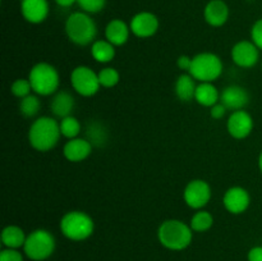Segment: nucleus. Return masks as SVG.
<instances>
[{
	"mask_svg": "<svg viewBox=\"0 0 262 261\" xmlns=\"http://www.w3.org/2000/svg\"><path fill=\"white\" fill-rule=\"evenodd\" d=\"M27 235L25 234L23 229L18 225H8L2 232V242L7 248L23 247Z\"/></svg>",
	"mask_w": 262,
	"mask_h": 261,
	"instance_id": "nucleus-22",
	"label": "nucleus"
},
{
	"mask_svg": "<svg viewBox=\"0 0 262 261\" xmlns=\"http://www.w3.org/2000/svg\"><path fill=\"white\" fill-rule=\"evenodd\" d=\"M204 18L211 27H222L229 19V7L223 0H210L204 9Z\"/></svg>",
	"mask_w": 262,
	"mask_h": 261,
	"instance_id": "nucleus-17",
	"label": "nucleus"
},
{
	"mask_svg": "<svg viewBox=\"0 0 262 261\" xmlns=\"http://www.w3.org/2000/svg\"><path fill=\"white\" fill-rule=\"evenodd\" d=\"M248 261H262V247L261 246L251 248L250 252H248Z\"/></svg>",
	"mask_w": 262,
	"mask_h": 261,
	"instance_id": "nucleus-35",
	"label": "nucleus"
},
{
	"mask_svg": "<svg viewBox=\"0 0 262 261\" xmlns=\"http://www.w3.org/2000/svg\"><path fill=\"white\" fill-rule=\"evenodd\" d=\"M19 2H20V3H22V2H23V0H19Z\"/></svg>",
	"mask_w": 262,
	"mask_h": 261,
	"instance_id": "nucleus-38",
	"label": "nucleus"
},
{
	"mask_svg": "<svg viewBox=\"0 0 262 261\" xmlns=\"http://www.w3.org/2000/svg\"><path fill=\"white\" fill-rule=\"evenodd\" d=\"M158 17L151 12H140L130 19V32L140 38H148L155 35L159 30Z\"/></svg>",
	"mask_w": 262,
	"mask_h": 261,
	"instance_id": "nucleus-11",
	"label": "nucleus"
},
{
	"mask_svg": "<svg viewBox=\"0 0 262 261\" xmlns=\"http://www.w3.org/2000/svg\"><path fill=\"white\" fill-rule=\"evenodd\" d=\"M183 199L191 209L201 210L211 199V187L204 179H193L184 188Z\"/></svg>",
	"mask_w": 262,
	"mask_h": 261,
	"instance_id": "nucleus-9",
	"label": "nucleus"
},
{
	"mask_svg": "<svg viewBox=\"0 0 262 261\" xmlns=\"http://www.w3.org/2000/svg\"><path fill=\"white\" fill-rule=\"evenodd\" d=\"M192 237H193V230L191 225L178 219L165 220L161 223L158 229L159 241L168 250H184L191 245Z\"/></svg>",
	"mask_w": 262,
	"mask_h": 261,
	"instance_id": "nucleus-2",
	"label": "nucleus"
},
{
	"mask_svg": "<svg viewBox=\"0 0 262 261\" xmlns=\"http://www.w3.org/2000/svg\"><path fill=\"white\" fill-rule=\"evenodd\" d=\"M232 60L241 68H252L260 59V49L252 41L243 40L232 48Z\"/></svg>",
	"mask_w": 262,
	"mask_h": 261,
	"instance_id": "nucleus-10",
	"label": "nucleus"
},
{
	"mask_svg": "<svg viewBox=\"0 0 262 261\" xmlns=\"http://www.w3.org/2000/svg\"><path fill=\"white\" fill-rule=\"evenodd\" d=\"M66 33L69 41L76 45L87 46L96 41V22L89 13L74 12L67 18Z\"/></svg>",
	"mask_w": 262,
	"mask_h": 261,
	"instance_id": "nucleus-3",
	"label": "nucleus"
},
{
	"mask_svg": "<svg viewBox=\"0 0 262 261\" xmlns=\"http://www.w3.org/2000/svg\"><path fill=\"white\" fill-rule=\"evenodd\" d=\"M92 143L86 138H72L67 141L63 147L64 158L72 163H79L83 161L91 155L92 153Z\"/></svg>",
	"mask_w": 262,
	"mask_h": 261,
	"instance_id": "nucleus-16",
	"label": "nucleus"
},
{
	"mask_svg": "<svg viewBox=\"0 0 262 261\" xmlns=\"http://www.w3.org/2000/svg\"><path fill=\"white\" fill-rule=\"evenodd\" d=\"M194 100L202 106L211 107L220 101V92L212 82H200L197 84Z\"/></svg>",
	"mask_w": 262,
	"mask_h": 261,
	"instance_id": "nucleus-20",
	"label": "nucleus"
},
{
	"mask_svg": "<svg viewBox=\"0 0 262 261\" xmlns=\"http://www.w3.org/2000/svg\"><path fill=\"white\" fill-rule=\"evenodd\" d=\"M251 38H252V42L262 50V18L253 23L251 28Z\"/></svg>",
	"mask_w": 262,
	"mask_h": 261,
	"instance_id": "nucleus-31",
	"label": "nucleus"
},
{
	"mask_svg": "<svg viewBox=\"0 0 262 261\" xmlns=\"http://www.w3.org/2000/svg\"><path fill=\"white\" fill-rule=\"evenodd\" d=\"M60 125L51 117H40L31 124L28 129V141L35 150L46 153L58 145L60 138Z\"/></svg>",
	"mask_w": 262,
	"mask_h": 261,
	"instance_id": "nucleus-1",
	"label": "nucleus"
},
{
	"mask_svg": "<svg viewBox=\"0 0 262 261\" xmlns=\"http://www.w3.org/2000/svg\"><path fill=\"white\" fill-rule=\"evenodd\" d=\"M59 125H60V132L61 136H64L68 140H72V138H77L78 135L81 133L82 125L79 123V120L77 119L73 115H69V117L63 118L59 122Z\"/></svg>",
	"mask_w": 262,
	"mask_h": 261,
	"instance_id": "nucleus-27",
	"label": "nucleus"
},
{
	"mask_svg": "<svg viewBox=\"0 0 262 261\" xmlns=\"http://www.w3.org/2000/svg\"><path fill=\"white\" fill-rule=\"evenodd\" d=\"M50 109L55 117L63 118L72 115V112L74 109V97L71 92L61 90L54 94L53 99L50 102Z\"/></svg>",
	"mask_w": 262,
	"mask_h": 261,
	"instance_id": "nucleus-19",
	"label": "nucleus"
},
{
	"mask_svg": "<svg viewBox=\"0 0 262 261\" xmlns=\"http://www.w3.org/2000/svg\"><path fill=\"white\" fill-rule=\"evenodd\" d=\"M71 83L74 91L84 97L96 95L101 87L97 73L87 66H78L72 71Z\"/></svg>",
	"mask_w": 262,
	"mask_h": 261,
	"instance_id": "nucleus-8",
	"label": "nucleus"
},
{
	"mask_svg": "<svg viewBox=\"0 0 262 261\" xmlns=\"http://www.w3.org/2000/svg\"><path fill=\"white\" fill-rule=\"evenodd\" d=\"M0 261H23V256L14 248H4L0 252Z\"/></svg>",
	"mask_w": 262,
	"mask_h": 261,
	"instance_id": "nucleus-32",
	"label": "nucleus"
},
{
	"mask_svg": "<svg viewBox=\"0 0 262 261\" xmlns=\"http://www.w3.org/2000/svg\"><path fill=\"white\" fill-rule=\"evenodd\" d=\"M91 55L97 63H110L115 56V46L107 40H96L91 45Z\"/></svg>",
	"mask_w": 262,
	"mask_h": 261,
	"instance_id": "nucleus-23",
	"label": "nucleus"
},
{
	"mask_svg": "<svg viewBox=\"0 0 262 261\" xmlns=\"http://www.w3.org/2000/svg\"><path fill=\"white\" fill-rule=\"evenodd\" d=\"M50 7L48 0H23L20 3V13L27 22L38 25L48 18Z\"/></svg>",
	"mask_w": 262,
	"mask_h": 261,
	"instance_id": "nucleus-15",
	"label": "nucleus"
},
{
	"mask_svg": "<svg viewBox=\"0 0 262 261\" xmlns=\"http://www.w3.org/2000/svg\"><path fill=\"white\" fill-rule=\"evenodd\" d=\"M10 91L18 99H23V97L31 95V91H32V86H31V82L28 78H18L15 79L12 83V87H10Z\"/></svg>",
	"mask_w": 262,
	"mask_h": 261,
	"instance_id": "nucleus-29",
	"label": "nucleus"
},
{
	"mask_svg": "<svg viewBox=\"0 0 262 261\" xmlns=\"http://www.w3.org/2000/svg\"><path fill=\"white\" fill-rule=\"evenodd\" d=\"M60 230L68 240L84 241L94 233L95 223L87 212L74 210L63 215L60 220Z\"/></svg>",
	"mask_w": 262,
	"mask_h": 261,
	"instance_id": "nucleus-5",
	"label": "nucleus"
},
{
	"mask_svg": "<svg viewBox=\"0 0 262 261\" xmlns=\"http://www.w3.org/2000/svg\"><path fill=\"white\" fill-rule=\"evenodd\" d=\"M77 4L81 8L82 12L89 14H96L101 12L106 5V0H77Z\"/></svg>",
	"mask_w": 262,
	"mask_h": 261,
	"instance_id": "nucleus-30",
	"label": "nucleus"
},
{
	"mask_svg": "<svg viewBox=\"0 0 262 261\" xmlns=\"http://www.w3.org/2000/svg\"><path fill=\"white\" fill-rule=\"evenodd\" d=\"M41 107V101L37 95H28L19 101V113L25 118H33L38 114Z\"/></svg>",
	"mask_w": 262,
	"mask_h": 261,
	"instance_id": "nucleus-26",
	"label": "nucleus"
},
{
	"mask_svg": "<svg viewBox=\"0 0 262 261\" xmlns=\"http://www.w3.org/2000/svg\"><path fill=\"white\" fill-rule=\"evenodd\" d=\"M56 3V5L61 8H69L72 5H74L77 3V0H54Z\"/></svg>",
	"mask_w": 262,
	"mask_h": 261,
	"instance_id": "nucleus-36",
	"label": "nucleus"
},
{
	"mask_svg": "<svg viewBox=\"0 0 262 261\" xmlns=\"http://www.w3.org/2000/svg\"><path fill=\"white\" fill-rule=\"evenodd\" d=\"M129 25L122 19H112L105 27V40L112 42L114 46H122L129 38Z\"/></svg>",
	"mask_w": 262,
	"mask_h": 261,
	"instance_id": "nucleus-18",
	"label": "nucleus"
},
{
	"mask_svg": "<svg viewBox=\"0 0 262 261\" xmlns=\"http://www.w3.org/2000/svg\"><path fill=\"white\" fill-rule=\"evenodd\" d=\"M227 107L224 106V105L222 104V102H217V104H215L214 106L210 107V115H211L212 119H223L225 115V113H227Z\"/></svg>",
	"mask_w": 262,
	"mask_h": 261,
	"instance_id": "nucleus-33",
	"label": "nucleus"
},
{
	"mask_svg": "<svg viewBox=\"0 0 262 261\" xmlns=\"http://www.w3.org/2000/svg\"><path fill=\"white\" fill-rule=\"evenodd\" d=\"M258 168H260V170L262 173V151L260 153V156H258Z\"/></svg>",
	"mask_w": 262,
	"mask_h": 261,
	"instance_id": "nucleus-37",
	"label": "nucleus"
},
{
	"mask_svg": "<svg viewBox=\"0 0 262 261\" xmlns=\"http://www.w3.org/2000/svg\"><path fill=\"white\" fill-rule=\"evenodd\" d=\"M223 204H224L225 209H227L230 214H243V212L248 209V206H250L251 204L250 193H248L247 189L243 188V187H230V188L225 192L224 197H223Z\"/></svg>",
	"mask_w": 262,
	"mask_h": 261,
	"instance_id": "nucleus-13",
	"label": "nucleus"
},
{
	"mask_svg": "<svg viewBox=\"0 0 262 261\" xmlns=\"http://www.w3.org/2000/svg\"><path fill=\"white\" fill-rule=\"evenodd\" d=\"M196 79L191 76L189 73H183L178 77L176 82V94L181 101L189 102L194 99V94H196Z\"/></svg>",
	"mask_w": 262,
	"mask_h": 261,
	"instance_id": "nucleus-21",
	"label": "nucleus"
},
{
	"mask_svg": "<svg viewBox=\"0 0 262 261\" xmlns=\"http://www.w3.org/2000/svg\"><path fill=\"white\" fill-rule=\"evenodd\" d=\"M214 224V216L210 214L206 210H199L197 212H194L193 216L191 217V225L192 230L193 232H206Z\"/></svg>",
	"mask_w": 262,
	"mask_h": 261,
	"instance_id": "nucleus-25",
	"label": "nucleus"
},
{
	"mask_svg": "<svg viewBox=\"0 0 262 261\" xmlns=\"http://www.w3.org/2000/svg\"><path fill=\"white\" fill-rule=\"evenodd\" d=\"M99 76V81L101 87L105 89H112V87L117 86L120 81V74L113 67H106V68H102L101 71L97 73Z\"/></svg>",
	"mask_w": 262,
	"mask_h": 261,
	"instance_id": "nucleus-28",
	"label": "nucleus"
},
{
	"mask_svg": "<svg viewBox=\"0 0 262 261\" xmlns=\"http://www.w3.org/2000/svg\"><path fill=\"white\" fill-rule=\"evenodd\" d=\"M220 102L232 112L243 110V107L247 106L250 102V95L245 87L239 84H230L220 92Z\"/></svg>",
	"mask_w": 262,
	"mask_h": 261,
	"instance_id": "nucleus-14",
	"label": "nucleus"
},
{
	"mask_svg": "<svg viewBox=\"0 0 262 261\" xmlns=\"http://www.w3.org/2000/svg\"><path fill=\"white\" fill-rule=\"evenodd\" d=\"M177 66H178V68L181 69V71L188 73L189 69H191L192 67V58L188 55H181L178 58V60H177Z\"/></svg>",
	"mask_w": 262,
	"mask_h": 261,
	"instance_id": "nucleus-34",
	"label": "nucleus"
},
{
	"mask_svg": "<svg viewBox=\"0 0 262 261\" xmlns=\"http://www.w3.org/2000/svg\"><path fill=\"white\" fill-rule=\"evenodd\" d=\"M23 250L31 260H46L55 250V238L49 230L36 229L27 235Z\"/></svg>",
	"mask_w": 262,
	"mask_h": 261,
	"instance_id": "nucleus-7",
	"label": "nucleus"
},
{
	"mask_svg": "<svg viewBox=\"0 0 262 261\" xmlns=\"http://www.w3.org/2000/svg\"><path fill=\"white\" fill-rule=\"evenodd\" d=\"M86 140L92 143V146H102L107 141V130L101 123L92 122L86 128Z\"/></svg>",
	"mask_w": 262,
	"mask_h": 261,
	"instance_id": "nucleus-24",
	"label": "nucleus"
},
{
	"mask_svg": "<svg viewBox=\"0 0 262 261\" xmlns=\"http://www.w3.org/2000/svg\"><path fill=\"white\" fill-rule=\"evenodd\" d=\"M28 79L32 86V91L40 96H50L58 92L60 77L54 66L40 61L31 68Z\"/></svg>",
	"mask_w": 262,
	"mask_h": 261,
	"instance_id": "nucleus-4",
	"label": "nucleus"
},
{
	"mask_svg": "<svg viewBox=\"0 0 262 261\" xmlns=\"http://www.w3.org/2000/svg\"><path fill=\"white\" fill-rule=\"evenodd\" d=\"M227 128L229 135L235 140H243L248 137L253 130V119L246 110H237L228 118Z\"/></svg>",
	"mask_w": 262,
	"mask_h": 261,
	"instance_id": "nucleus-12",
	"label": "nucleus"
},
{
	"mask_svg": "<svg viewBox=\"0 0 262 261\" xmlns=\"http://www.w3.org/2000/svg\"><path fill=\"white\" fill-rule=\"evenodd\" d=\"M223 61L214 53H200L192 58V67L188 73L199 82H214L222 76Z\"/></svg>",
	"mask_w": 262,
	"mask_h": 261,
	"instance_id": "nucleus-6",
	"label": "nucleus"
}]
</instances>
